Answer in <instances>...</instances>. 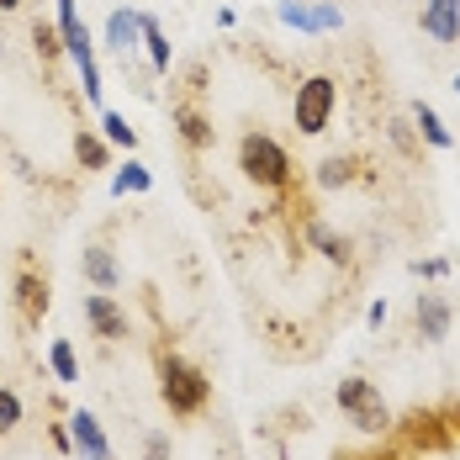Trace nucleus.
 Returning <instances> with one entry per match:
<instances>
[{
	"mask_svg": "<svg viewBox=\"0 0 460 460\" xmlns=\"http://www.w3.org/2000/svg\"><path fill=\"white\" fill-rule=\"evenodd\" d=\"M418 333H423V344H439L450 333V302L445 296H434V291L418 296Z\"/></svg>",
	"mask_w": 460,
	"mask_h": 460,
	"instance_id": "nucleus-11",
	"label": "nucleus"
},
{
	"mask_svg": "<svg viewBox=\"0 0 460 460\" xmlns=\"http://www.w3.org/2000/svg\"><path fill=\"white\" fill-rule=\"evenodd\" d=\"M22 423V397L11 386H0V429H16Z\"/></svg>",
	"mask_w": 460,
	"mask_h": 460,
	"instance_id": "nucleus-24",
	"label": "nucleus"
},
{
	"mask_svg": "<svg viewBox=\"0 0 460 460\" xmlns=\"http://www.w3.org/2000/svg\"><path fill=\"white\" fill-rule=\"evenodd\" d=\"M339 413L349 418L360 434H381V429L392 423V408H386L381 386H376V381H366V376L339 381Z\"/></svg>",
	"mask_w": 460,
	"mask_h": 460,
	"instance_id": "nucleus-5",
	"label": "nucleus"
},
{
	"mask_svg": "<svg viewBox=\"0 0 460 460\" xmlns=\"http://www.w3.org/2000/svg\"><path fill=\"white\" fill-rule=\"evenodd\" d=\"M138 32H143V48H148V64L159 75H170V43H164V27L154 16H138Z\"/></svg>",
	"mask_w": 460,
	"mask_h": 460,
	"instance_id": "nucleus-17",
	"label": "nucleus"
},
{
	"mask_svg": "<svg viewBox=\"0 0 460 460\" xmlns=\"http://www.w3.org/2000/svg\"><path fill=\"white\" fill-rule=\"evenodd\" d=\"M175 128H181V138L190 143V148H212V138H217V133H212V122H207V111H201V106H190V101L175 106Z\"/></svg>",
	"mask_w": 460,
	"mask_h": 460,
	"instance_id": "nucleus-12",
	"label": "nucleus"
},
{
	"mask_svg": "<svg viewBox=\"0 0 460 460\" xmlns=\"http://www.w3.org/2000/svg\"><path fill=\"white\" fill-rule=\"evenodd\" d=\"M58 5V38H64V53L80 64V80H85V101H101V64H95V43L91 27L80 22V5L75 0H53Z\"/></svg>",
	"mask_w": 460,
	"mask_h": 460,
	"instance_id": "nucleus-4",
	"label": "nucleus"
},
{
	"mask_svg": "<svg viewBox=\"0 0 460 460\" xmlns=\"http://www.w3.org/2000/svg\"><path fill=\"white\" fill-rule=\"evenodd\" d=\"M32 43H38V53H43V58H58V53H64L58 22H53V27H48V22H32Z\"/></svg>",
	"mask_w": 460,
	"mask_h": 460,
	"instance_id": "nucleus-22",
	"label": "nucleus"
},
{
	"mask_svg": "<svg viewBox=\"0 0 460 460\" xmlns=\"http://www.w3.org/2000/svg\"><path fill=\"white\" fill-rule=\"evenodd\" d=\"M276 16L286 27H302V32H333V27H344V16L333 5H302V0H280Z\"/></svg>",
	"mask_w": 460,
	"mask_h": 460,
	"instance_id": "nucleus-7",
	"label": "nucleus"
},
{
	"mask_svg": "<svg viewBox=\"0 0 460 460\" xmlns=\"http://www.w3.org/2000/svg\"><path fill=\"white\" fill-rule=\"evenodd\" d=\"M148 460H170V445H164V434H154V439H148Z\"/></svg>",
	"mask_w": 460,
	"mask_h": 460,
	"instance_id": "nucleus-25",
	"label": "nucleus"
},
{
	"mask_svg": "<svg viewBox=\"0 0 460 460\" xmlns=\"http://www.w3.org/2000/svg\"><path fill=\"white\" fill-rule=\"evenodd\" d=\"M138 43H143L138 11H111V16H106V48H117V53L128 58V53H133Z\"/></svg>",
	"mask_w": 460,
	"mask_h": 460,
	"instance_id": "nucleus-13",
	"label": "nucleus"
},
{
	"mask_svg": "<svg viewBox=\"0 0 460 460\" xmlns=\"http://www.w3.org/2000/svg\"><path fill=\"white\" fill-rule=\"evenodd\" d=\"M307 238L318 243V249L328 254V260H344V254H349V243H344V238H333V233L323 228V223H313V228H307Z\"/></svg>",
	"mask_w": 460,
	"mask_h": 460,
	"instance_id": "nucleus-23",
	"label": "nucleus"
},
{
	"mask_svg": "<svg viewBox=\"0 0 460 460\" xmlns=\"http://www.w3.org/2000/svg\"><path fill=\"white\" fill-rule=\"evenodd\" d=\"M349 181H355V164H349V159L328 154V159L318 164V185H328V190H333V185H349Z\"/></svg>",
	"mask_w": 460,
	"mask_h": 460,
	"instance_id": "nucleus-21",
	"label": "nucleus"
},
{
	"mask_svg": "<svg viewBox=\"0 0 460 460\" xmlns=\"http://www.w3.org/2000/svg\"><path fill=\"white\" fill-rule=\"evenodd\" d=\"M48 276H38V270H22L16 276V307H22V318L27 323H43V313H48Z\"/></svg>",
	"mask_w": 460,
	"mask_h": 460,
	"instance_id": "nucleus-10",
	"label": "nucleus"
},
{
	"mask_svg": "<svg viewBox=\"0 0 460 460\" xmlns=\"http://www.w3.org/2000/svg\"><path fill=\"white\" fill-rule=\"evenodd\" d=\"M48 366H53V376H58V381H80V360H75V344H69V339H58V344H53Z\"/></svg>",
	"mask_w": 460,
	"mask_h": 460,
	"instance_id": "nucleus-20",
	"label": "nucleus"
},
{
	"mask_svg": "<svg viewBox=\"0 0 460 460\" xmlns=\"http://www.w3.org/2000/svg\"><path fill=\"white\" fill-rule=\"evenodd\" d=\"M456 423H460V408H456Z\"/></svg>",
	"mask_w": 460,
	"mask_h": 460,
	"instance_id": "nucleus-28",
	"label": "nucleus"
},
{
	"mask_svg": "<svg viewBox=\"0 0 460 460\" xmlns=\"http://www.w3.org/2000/svg\"><path fill=\"white\" fill-rule=\"evenodd\" d=\"M238 170H243V181L260 185V190H280V185L291 181V154L270 133H243V143H238Z\"/></svg>",
	"mask_w": 460,
	"mask_h": 460,
	"instance_id": "nucleus-2",
	"label": "nucleus"
},
{
	"mask_svg": "<svg viewBox=\"0 0 460 460\" xmlns=\"http://www.w3.org/2000/svg\"><path fill=\"white\" fill-rule=\"evenodd\" d=\"M148 185H154V175L143 170L138 159H128V164L111 175V196H138V190H148Z\"/></svg>",
	"mask_w": 460,
	"mask_h": 460,
	"instance_id": "nucleus-18",
	"label": "nucleus"
},
{
	"mask_svg": "<svg viewBox=\"0 0 460 460\" xmlns=\"http://www.w3.org/2000/svg\"><path fill=\"white\" fill-rule=\"evenodd\" d=\"M69 439H75V450L85 460H111V445H106V434H101V418L85 413V408L69 418Z\"/></svg>",
	"mask_w": 460,
	"mask_h": 460,
	"instance_id": "nucleus-9",
	"label": "nucleus"
},
{
	"mask_svg": "<svg viewBox=\"0 0 460 460\" xmlns=\"http://www.w3.org/2000/svg\"><path fill=\"white\" fill-rule=\"evenodd\" d=\"M456 95H460V75H456Z\"/></svg>",
	"mask_w": 460,
	"mask_h": 460,
	"instance_id": "nucleus-27",
	"label": "nucleus"
},
{
	"mask_svg": "<svg viewBox=\"0 0 460 460\" xmlns=\"http://www.w3.org/2000/svg\"><path fill=\"white\" fill-rule=\"evenodd\" d=\"M75 164H80V170H106V164H111V143L95 138L91 128H80V133H75Z\"/></svg>",
	"mask_w": 460,
	"mask_h": 460,
	"instance_id": "nucleus-15",
	"label": "nucleus"
},
{
	"mask_svg": "<svg viewBox=\"0 0 460 460\" xmlns=\"http://www.w3.org/2000/svg\"><path fill=\"white\" fill-rule=\"evenodd\" d=\"M159 397H164V408L170 413H201L207 408V397H212V381H207V370L181 360V355H159Z\"/></svg>",
	"mask_w": 460,
	"mask_h": 460,
	"instance_id": "nucleus-1",
	"label": "nucleus"
},
{
	"mask_svg": "<svg viewBox=\"0 0 460 460\" xmlns=\"http://www.w3.org/2000/svg\"><path fill=\"white\" fill-rule=\"evenodd\" d=\"M16 5H22V0H0V11H16Z\"/></svg>",
	"mask_w": 460,
	"mask_h": 460,
	"instance_id": "nucleus-26",
	"label": "nucleus"
},
{
	"mask_svg": "<svg viewBox=\"0 0 460 460\" xmlns=\"http://www.w3.org/2000/svg\"><path fill=\"white\" fill-rule=\"evenodd\" d=\"M333 111H339V80H333V75H307V80L296 85V101H291L296 133H307V138L328 133Z\"/></svg>",
	"mask_w": 460,
	"mask_h": 460,
	"instance_id": "nucleus-3",
	"label": "nucleus"
},
{
	"mask_svg": "<svg viewBox=\"0 0 460 460\" xmlns=\"http://www.w3.org/2000/svg\"><path fill=\"white\" fill-rule=\"evenodd\" d=\"M413 128L423 133V143H429V148H456V138H450V128L439 122V111H434L429 101H418V106H413Z\"/></svg>",
	"mask_w": 460,
	"mask_h": 460,
	"instance_id": "nucleus-16",
	"label": "nucleus"
},
{
	"mask_svg": "<svg viewBox=\"0 0 460 460\" xmlns=\"http://www.w3.org/2000/svg\"><path fill=\"white\" fill-rule=\"evenodd\" d=\"M423 32L434 43H460V0H423Z\"/></svg>",
	"mask_w": 460,
	"mask_h": 460,
	"instance_id": "nucleus-8",
	"label": "nucleus"
},
{
	"mask_svg": "<svg viewBox=\"0 0 460 460\" xmlns=\"http://www.w3.org/2000/svg\"><path fill=\"white\" fill-rule=\"evenodd\" d=\"M101 133H106V143H117V148H128V154L138 148V133L128 128V117H122V111H101Z\"/></svg>",
	"mask_w": 460,
	"mask_h": 460,
	"instance_id": "nucleus-19",
	"label": "nucleus"
},
{
	"mask_svg": "<svg viewBox=\"0 0 460 460\" xmlns=\"http://www.w3.org/2000/svg\"><path fill=\"white\" fill-rule=\"evenodd\" d=\"M80 265H85V280H91L95 291H111V286L122 280L117 260H111V249H101V243H91V249H85V260H80Z\"/></svg>",
	"mask_w": 460,
	"mask_h": 460,
	"instance_id": "nucleus-14",
	"label": "nucleus"
},
{
	"mask_svg": "<svg viewBox=\"0 0 460 460\" xmlns=\"http://www.w3.org/2000/svg\"><path fill=\"white\" fill-rule=\"evenodd\" d=\"M85 323H91L95 339H106V344L128 339V313H122V307H117V296H106V291L85 296Z\"/></svg>",
	"mask_w": 460,
	"mask_h": 460,
	"instance_id": "nucleus-6",
	"label": "nucleus"
}]
</instances>
